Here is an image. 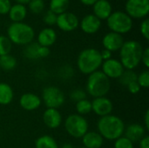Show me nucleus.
<instances>
[{
    "mask_svg": "<svg viewBox=\"0 0 149 148\" xmlns=\"http://www.w3.org/2000/svg\"><path fill=\"white\" fill-rule=\"evenodd\" d=\"M125 127L124 121L120 117L113 114L101 117L97 122L98 133L104 140L110 141L116 140L123 136Z\"/></svg>",
    "mask_w": 149,
    "mask_h": 148,
    "instance_id": "f257e3e1",
    "label": "nucleus"
},
{
    "mask_svg": "<svg viewBox=\"0 0 149 148\" xmlns=\"http://www.w3.org/2000/svg\"><path fill=\"white\" fill-rule=\"evenodd\" d=\"M144 48L136 40L125 41L120 50V61L125 70H134L141 63Z\"/></svg>",
    "mask_w": 149,
    "mask_h": 148,
    "instance_id": "f03ea898",
    "label": "nucleus"
},
{
    "mask_svg": "<svg viewBox=\"0 0 149 148\" xmlns=\"http://www.w3.org/2000/svg\"><path fill=\"white\" fill-rule=\"evenodd\" d=\"M100 51L95 48H86L80 51L77 58L79 71L86 75L99 71L102 65Z\"/></svg>",
    "mask_w": 149,
    "mask_h": 148,
    "instance_id": "7ed1b4c3",
    "label": "nucleus"
},
{
    "mask_svg": "<svg viewBox=\"0 0 149 148\" xmlns=\"http://www.w3.org/2000/svg\"><path fill=\"white\" fill-rule=\"evenodd\" d=\"M110 88V79L101 71H97L88 75L85 91L91 97L94 99L105 97L109 92Z\"/></svg>",
    "mask_w": 149,
    "mask_h": 148,
    "instance_id": "20e7f679",
    "label": "nucleus"
},
{
    "mask_svg": "<svg viewBox=\"0 0 149 148\" xmlns=\"http://www.w3.org/2000/svg\"><path fill=\"white\" fill-rule=\"evenodd\" d=\"M7 37L12 44L26 45L33 42L35 31L34 29L26 23H11L7 28Z\"/></svg>",
    "mask_w": 149,
    "mask_h": 148,
    "instance_id": "39448f33",
    "label": "nucleus"
},
{
    "mask_svg": "<svg viewBox=\"0 0 149 148\" xmlns=\"http://www.w3.org/2000/svg\"><path fill=\"white\" fill-rule=\"evenodd\" d=\"M107 23L111 31L120 35L129 32L133 28V19L125 11L121 10L112 12L107 19Z\"/></svg>",
    "mask_w": 149,
    "mask_h": 148,
    "instance_id": "423d86ee",
    "label": "nucleus"
},
{
    "mask_svg": "<svg viewBox=\"0 0 149 148\" xmlns=\"http://www.w3.org/2000/svg\"><path fill=\"white\" fill-rule=\"evenodd\" d=\"M65 129L71 137L79 139L88 132L89 124L84 116L74 113L69 115L65 119Z\"/></svg>",
    "mask_w": 149,
    "mask_h": 148,
    "instance_id": "0eeeda50",
    "label": "nucleus"
},
{
    "mask_svg": "<svg viewBox=\"0 0 149 148\" xmlns=\"http://www.w3.org/2000/svg\"><path fill=\"white\" fill-rule=\"evenodd\" d=\"M41 100L47 108L58 109L62 106L65 101L64 92L57 86H47L43 90Z\"/></svg>",
    "mask_w": 149,
    "mask_h": 148,
    "instance_id": "6e6552de",
    "label": "nucleus"
},
{
    "mask_svg": "<svg viewBox=\"0 0 149 148\" xmlns=\"http://www.w3.org/2000/svg\"><path fill=\"white\" fill-rule=\"evenodd\" d=\"M125 12L132 19L146 18L149 13V0H127Z\"/></svg>",
    "mask_w": 149,
    "mask_h": 148,
    "instance_id": "1a4fd4ad",
    "label": "nucleus"
},
{
    "mask_svg": "<svg viewBox=\"0 0 149 148\" xmlns=\"http://www.w3.org/2000/svg\"><path fill=\"white\" fill-rule=\"evenodd\" d=\"M56 25L63 31L70 32L76 30L79 25V17L72 12L65 11L58 15Z\"/></svg>",
    "mask_w": 149,
    "mask_h": 148,
    "instance_id": "9d476101",
    "label": "nucleus"
},
{
    "mask_svg": "<svg viewBox=\"0 0 149 148\" xmlns=\"http://www.w3.org/2000/svg\"><path fill=\"white\" fill-rule=\"evenodd\" d=\"M125 71V68L121 65L120 61L116 58H110L108 60L103 61L101 65V72L109 79H118L123 72Z\"/></svg>",
    "mask_w": 149,
    "mask_h": 148,
    "instance_id": "9b49d317",
    "label": "nucleus"
},
{
    "mask_svg": "<svg viewBox=\"0 0 149 148\" xmlns=\"http://www.w3.org/2000/svg\"><path fill=\"white\" fill-rule=\"evenodd\" d=\"M91 102L92 112H93L96 115L100 116V118L112 114V112L113 110V102L106 96L95 98Z\"/></svg>",
    "mask_w": 149,
    "mask_h": 148,
    "instance_id": "f8f14e48",
    "label": "nucleus"
},
{
    "mask_svg": "<svg viewBox=\"0 0 149 148\" xmlns=\"http://www.w3.org/2000/svg\"><path fill=\"white\" fill-rule=\"evenodd\" d=\"M124 42L125 41L122 35L113 31L107 33L102 38V45L104 49L108 50L111 52L120 51Z\"/></svg>",
    "mask_w": 149,
    "mask_h": 148,
    "instance_id": "ddd939ff",
    "label": "nucleus"
},
{
    "mask_svg": "<svg viewBox=\"0 0 149 148\" xmlns=\"http://www.w3.org/2000/svg\"><path fill=\"white\" fill-rule=\"evenodd\" d=\"M79 26L83 32L92 35L99 31L101 27V21L93 14H88L83 17L79 22Z\"/></svg>",
    "mask_w": 149,
    "mask_h": 148,
    "instance_id": "4468645a",
    "label": "nucleus"
},
{
    "mask_svg": "<svg viewBox=\"0 0 149 148\" xmlns=\"http://www.w3.org/2000/svg\"><path fill=\"white\" fill-rule=\"evenodd\" d=\"M63 118L58 109L46 108L43 113V122L50 129H57L62 124Z\"/></svg>",
    "mask_w": 149,
    "mask_h": 148,
    "instance_id": "2eb2a0df",
    "label": "nucleus"
},
{
    "mask_svg": "<svg viewBox=\"0 0 149 148\" xmlns=\"http://www.w3.org/2000/svg\"><path fill=\"white\" fill-rule=\"evenodd\" d=\"M146 133L147 130L144 126L139 123H132L125 127L123 136L127 138L133 143H135L139 142L143 137H145L147 135Z\"/></svg>",
    "mask_w": 149,
    "mask_h": 148,
    "instance_id": "dca6fc26",
    "label": "nucleus"
},
{
    "mask_svg": "<svg viewBox=\"0 0 149 148\" xmlns=\"http://www.w3.org/2000/svg\"><path fill=\"white\" fill-rule=\"evenodd\" d=\"M41 104H42L41 98L38 97L37 94L31 93V92L24 93L19 99L20 106L24 110L29 111V112L35 111V110L38 109L40 107Z\"/></svg>",
    "mask_w": 149,
    "mask_h": 148,
    "instance_id": "f3484780",
    "label": "nucleus"
},
{
    "mask_svg": "<svg viewBox=\"0 0 149 148\" xmlns=\"http://www.w3.org/2000/svg\"><path fill=\"white\" fill-rule=\"evenodd\" d=\"M93 15L100 21L107 20L113 12V7L108 0H97L93 5Z\"/></svg>",
    "mask_w": 149,
    "mask_h": 148,
    "instance_id": "a211bd4d",
    "label": "nucleus"
},
{
    "mask_svg": "<svg viewBox=\"0 0 149 148\" xmlns=\"http://www.w3.org/2000/svg\"><path fill=\"white\" fill-rule=\"evenodd\" d=\"M57 40V32L52 27L42 29L38 35V44L41 46L50 47Z\"/></svg>",
    "mask_w": 149,
    "mask_h": 148,
    "instance_id": "6ab92c4d",
    "label": "nucleus"
},
{
    "mask_svg": "<svg viewBox=\"0 0 149 148\" xmlns=\"http://www.w3.org/2000/svg\"><path fill=\"white\" fill-rule=\"evenodd\" d=\"M81 139L86 148H101L104 143V139L98 132L88 131Z\"/></svg>",
    "mask_w": 149,
    "mask_h": 148,
    "instance_id": "aec40b11",
    "label": "nucleus"
},
{
    "mask_svg": "<svg viewBox=\"0 0 149 148\" xmlns=\"http://www.w3.org/2000/svg\"><path fill=\"white\" fill-rule=\"evenodd\" d=\"M27 7L25 5L15 3L11 5L8 15L12 23H19L23 22L27 16Z\"/></svg>",
    "mask_w": 149,
    "mask_h": 148,
    "instance_id": "412c9836",
    "label": "nucleus"
},
{
    "mask_svg": "<svg viewBox=\"0 0 149 148\" xmlns=\"http://www.w3.org/2000/svg\"><path fill=\"white\" fill-rule=\"evenodd\" d=\"M14 92L11 86L7 83H0V105L7 106L12 102Z\"/></svg>",
    "mask_w": 149,
    "mask_h": 148,
    "instance_id": "4be33fe9",
    "label": "nucleus"
},
{
    "mask_svg": "<svg viewBox=\"0 0 149 148\" xmlns=\"http://www.w3.org/2000/svg\"><path fill=\"white\" fill-rule=\"evenodd\" d=\"M35 148H59L56 140L50 135H42L35 141Z\"/></svg>",
    "mask_w": 149,
    "mask_h": 148,
    "instance_id": "5701e85b",
    "label": "nucleus"
},
{
    "mask_svg": "<svg viewBox=\"0 0 149 148\" xmlns=\"http://www.w3.org/2000/svg\"><path fill=\"white\" fill-rule=\"evenodd\" d=\"M70 0H50L49 10L59 15L65 12L69 7Z\"/></svg>",
    "mask_w": 149,
    "mask_h": 148,
    "instance_id": "b1692460",
    "label": "nucleus"
},
{
    "mask_svg": "<svg viewBox=\"0 0 149 148\" xmlns=\"http://www.w3.org/2000/svg\"><path fill=\"white\" fill-rule=\"evenodd\" d=\"M38 47L39 44L37 42H31L28 44L25 45L24 51H23V54L24 56L30 60H36V59H39L38 57Z\"/></svg>",
    "mask_w": 149,
    "mask_h": 148,
    "instance_id": "393cba45",
    "label": "nucleus"
},
{
    "mask_svg": "<svg viewBox=\"0 0 149 148\" xmlns=\"http://www.w3.org/2000/svg\"><path fill=\"white\" fill-rule=\"evenodd\" d=\"M17 66V59L10 54L0 56V68L5 72L12 71Z\"/></svg>",
    "mask_w": 149,
    "mask_h": 148,
    "instance_id": "a878e982",
    "label": "nucleus"
},
{
    "mask_svg": "<svg viewBox=\"0 0 149 148\" xmlns=\"http://www.w3.org/2000/svg\"><path fill=\"white\" fill-rule=\"evenodd\" d=\"M137 76L138 74L134 70H125L118 79L123 86L127 87L130 83L137 80Z\"/></svg>",
    "mask_w": 149,
    "mask_h": 148,
    "instance_id": "bb28decb",
    "label": "nucleus"
},
{
    "mask_svg": "<svg viewBox=\"0 0 149 148\" xmlns=\"http://www.w3.org/2000/svg\"><path fill=\"white\" fill-rule=\"evenodd\" d=\"M76 112L77 114L84 116L89 114L92 112V102L88 99H83L76 103Z\"/></svg>",
    "mask_w": 149,
    "mask_h": 148,
    "instance_id": "cd10ccee",
    "label": "nucleus"
},
{
    "mask_svg": "<svg viewBox=\"0 0 149 148\" xmlns=\"http://www.w3.org/2000/svg\"><path fill=\"white\" fill-rule=\"evenodd\" d=\"M12 48V43L7 36L0 35V56L10 54Z\"/></svg>",
    "mask_w": 149,
    "mask_h": 148,
    "instance_id": "c85d7f7f",
    "label": "nucleus"
},
{
    "mask_svg": "<svg viewBox=\"0 0 149 148\" xmlns=\"http://www.w3.org/2000/svg\"><path fill=\"white\" fill-rule=\"evenodd\" d=\"M44 0H31L28 3V9L33 14H40L45 10Z\"/></svg>",
    "mask_w": 149,
    "mask_h": 148,
    "instance_id": "c756f323",
    "label": "nucleus"
},
{
    "mask_svg": "<svg viewBox=\"0 0 149 148\" xmlns=\"http://www.w3.org/2000/svg\"><path fill=\"white\" fill-rule=\"evenodd\" d=\"M86 92L81 88H76L70 92V99L74 102H79L80 100L86 99Z\"/></svg>",
    "mask_w": 149,
    "mask_h": 148,
    "instance_id": "7c9ffc66",
    "label": "nucleus"
},
{
    "mask_svg": "<svg viewBox=\"0 0 149 148\" xmlns=\"http://www.w3.org/2000/svg\"><path fill=\"white\" fill-rule=\"evenodd\" d=\"M138 84L141 88H148L149 86V71L148 69L144 70L141 72L140 74L137 76V80Z\"/></svg>",
    "mask_w": 149,
    "mask_h": 148,
    "instance_id": "2f4dec72",
    "label": "nucleus"
},
{
    "mask_svg": "<svg viewBox=\"0 0 149 148\" xmlns=\"http://www.w3.org/2000/svg\"><path fill=\"white\" fill-rule=\"evenodd\" d=\"M114 148H134V143L125 136H121L114 140Z\"/></svg>",
    "mask_w": 149,
    "mask_h": 148,
    "instance_id": "473e14b6",
    "label": "nucleus"
},
{
    "mask_svg": "<svg viewBox=\"0 0 149 148\" xmlns=\"http://www.w3.org/2000/svg\"><path fill=\"white\" fill-rule=\"evenodd\" d=\"M57 17H58V15L55 14L53 11L48 10L44 17H43V22L47 24L48 26H52V25H55L56 23H57Z\"/></svg>",
    "mask_w": 149,
    "mask_h": 148,
    "instance_id": "72a5a7b5",
    "label": "nucleus"
},
{
    "mask_svg": "<svg viewBox=\"0 0 149 148\" xmlns=\"http://www.w3.org/2000/svg\"><path fill=\"white\" fill-rule=\"evenodd\" d=\"M74 74V70L70 65H64L58 71V75L63 79H70Z\"/></svg>",
    "mask_w": 149,
    "mask_h": 148,
    "instance_id": "f704fd0d",
    "label": "nucleus"
},
{
    "mask_svg": "<svg viewBox=\"0 0 149 148\" xmlns=\"http://www.w3.org/2000/svg\"><path fill=\"white\" fill-rule=\"evenodd\" d=\"M140 32L142 37L146 39H149V20L148 18H145L140 24Z\"/></svg>",
    "mask_w": 149,
    "mask_h": 148,
    "instance_id": "c9c22d12",
    "label": "nucleus"
},
{
    "mask_svg": "<svg viewBox=\"0 0 149 148\" xmlns=\"http://www.w3.org/2000/svg\"><path fill=\"white\" fill-rule=\"evenodd\" d=\"M11 5L10 0H0V15L8 14Z\"/></svg>",
    "mask_w": 149,
    "mask_h": 148,
    "instance_id": "e433bc0d",
    "label": "nucleus"
},
{
    "mask_svg": "<svg viewBox=\"0 0 149 148\" xmlns=\"http://www.w3.org/2000/svg\"><path fill=\"white\" fill-rule=\"evenodd\" d=\"M128 92L132 94H138L141 92V87L140 86V85L138 84L137 81H134L132 83H130L127 86Z\"/></svg>",
    "mask_w": 149,
    "mask_h": 148,
    "instance_id": "4c0bfd02",
    "label": "nucleus"
},
{
    "mask_svg": "<svg viewBox=\"0 0 149 148\" xmlns=\"http://www.w3.org/2000/svg\"><path fill=\"white\" fill-rule=\"evenodd\" d=\"M50 53H51V51H50L49 47L39 45V47H38V57H39V58H45L50 55Z\"/></svg>",
    "mask_w": 149,
    "mask_h": 148,
    "instance_id": "58836bf2",
    "label": "nucleus"
},
{
    "mask_svg": "<svg viewBox=\"0 0 149 148\" xmlns=\"http://www.w3.org/2000/svg\"><path fill=\"white\" fill-rule=\"evenodd\" d=\"M141 63L146 66V68H149V48L146 47L143 50L142 57H141Z\"/></svg>",
    "mask_w": 149,
    "mask_h": 148,
    "instance_id": "ea45409f",
    "label": "nucleus"
},
{
    "mask_svg": "<svg viewBox=\"0 0 149 148\" xmlns=\"http://www.w3.org/2000/svg\"><path fill=\"white\" fill-rule=\"evenodd\" d=\"M100 56H101V58L103 61H106V60H108L110 58H112V52L108 50H106V49H103L101 51H100Z\"/></svg>",
    "mask_w": 149,
    "mask_h": 148,
    "instance_id": "a19ab883",
    "label": "nucleus"
},
{
    "mask_svg": "<svg viewBox=\"0 0 149 148\" xmlns=\"http://www.w3.org/2000/svg\"><path fill=\"white\" fill-rule=\"evenodd\" d=\"M140 148H149V137L146 135L139 141Z\"/></svg>",
    "mask_w": 149,
    "mask_h": 148,
    "instance_id": "79ce46f5",
    "label": "nucleus"
},
{
    "mask_svg": "<svg viewBox=\"0 0 149 148\" xmlns=\"http://www.w3.org/2000/svg\"><path fill=\"white\" fill-rule=\"evenodd\" d=\"M144 127L146 130H149V110H147L144 116Z\"/></svg>",
    "mask_w": 149,
    "mask_h": 148,
    "instance_id": "37998d69",
    "label": "nucleus"
},
{
    "mask_svg": "<svg viewBox=\"0 0 149 148\" xmlns=\"http://www.w3.org/2000/svg\"><path fill=\"white\" fill-rule=\"evenodd\" d=\"M84 5H86V6H93L94 4V3L97 1V0H79Z\"/></svg>",
    "mask_w": 149,
    "mask_h": 148,
    "instance_id": "c03bdc74",
    "label": "nucleus"
},
{
    "mask_svg": "<svg viewBox=\"0 0 149 148\" xmlns=\"http://www.w3.org/2000/svg\"><path fill=\"white\" fill-rule=\"evenodd\" d=\"M16 2V3H18V4H23V5H25V4H28L30 3L31 0H14Z\"/></svg>",
    "mask_w": 149,
    "mask_h": 148,
    "instance_id": "a18cd8bd",
    "label": "nucleus"
},
{
    "mask_svg": "<svg viewBox=\"0 0 149 148\" xmlns=\"http://www.w3.org/2000/svg\"><path fill=\"white\" fill-rule=\"evenodd\" d=\"M60 148H74V147L72 145V144H69V143H65V144H64V145H62L61 146V147Z\"/></svg>",
    "mask_w": 149,
    "mask_h": 148,
    "instance_id": "49530a36",
    "label": "nucleus"
},
{
    "mask_svg": "<svg viewBox=\"0 0 149 148\" xmlns=\"http://www.w3.org/2000/svg\"><path fill=\"white\" fill-rule=\"evenodd\" d=\"M80 148H86V147H80Z\"/></svg>",
    "mask_w": 149,
    "mask_h": 148,
    "instance_id": "de8ad7c7",
    "label": "nucleus"
}]
</instances>
